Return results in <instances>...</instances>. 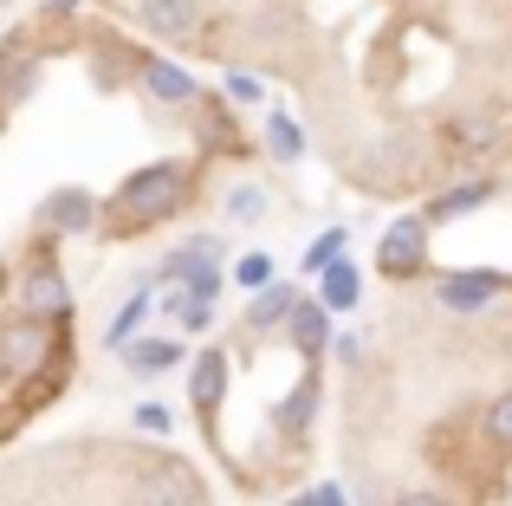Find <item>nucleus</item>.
<instances>
[{"instance_id": "f257e3e1", "label": "nucleus", "mask_w": 512, "mask_h": 506, "mask_svg": "<svg viewBox=\"0 0 512 506\" xmlns=\"http://www.w3.org/2000/svg\"><path fill=\"white\" fill-rule=\"evenodd\" d=\"M350 506H512V299L396 286L331 344Z\"/></svg>"}, {"instance_id": "f03ea898", "label": "nucleus", "mask_w": 512, "mask_h": 506, "mask_svg": "<svg viewBox=\"0 0 512 506\" xmlns=\"http://www.w3.org/2000/svg\"><path fill=\"white\" fill-rule=\"evenodd\" d=\"M0 506H221L195 455L137 429H72L0 455Z\"/></svg>"}]
</instances>
